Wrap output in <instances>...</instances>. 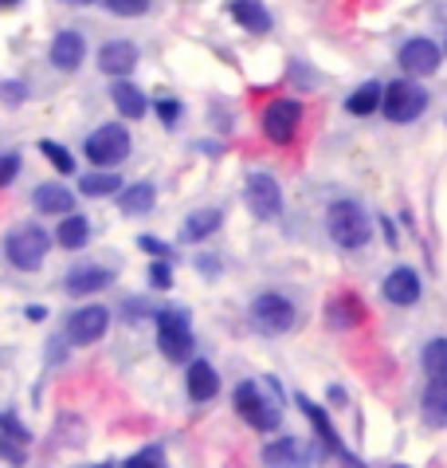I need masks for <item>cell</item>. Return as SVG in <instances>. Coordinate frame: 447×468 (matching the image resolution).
Returning <instances> with one entry per match:
<instances>
[{"instance_id": "6da1fadb", "label": "cell", "mask_w": 447, "mask_h": 468, "mask_svg": "<svg viewBox=\"0 0 447 468\" xmlns=\"http://www.w3.org/2000/svg\"><path fill=\"white\" fill-rule=\"evenodd\" d=\"M235 413L259 429V433H275L283 421V389L275 378H263V382H240L235 386Z\"/></svg>"}, {"instance_id": "7a4b0ae2", "label": "cell", "mask_w": 447, "mask_h": 468, "mask_svg": "<svg viewBox=\"0 0 447 468\" xmlns=\"http://www.w3.org/2000/svg\"><path fill=\"white\" fill-rule=\"evenodd\" d=\"M326 229H330V237L341 244V249H365L373 237V220L369 213L361 209L358 201H338L330 205V213H326Z\"/></svg>"}, {"instance_id": "3957f363", "label": "cell", "mask_w": 447, "mask_h": 468, "mask_svg": "<svg viewBox=\"0 0 447 468\" xmlns=\"http://www.w3.org/2000/svg\"><path fill=\"white\" fill-rule=\"evenodd\" d=\"M247 319H252V327L263 331V335H286L295 327V319H298V311L295 303L286 295L279 292H263L252 307H247Z\"/></svg>"}, {"instance_id": "277c9868", "label": "cell", "mask_w": 447, "mask_h": 468, "mask_svg": "<svg viewBox=\"0 0 447 468\" xmlns=\"http://www.w3.org/2000/svg\"><path fill=\"white\" fill-rule=\"evenodd\" d=\"M157 346H161V355L169 362H181L189 358L196 350V339H192V327H189V315L177 307H169L157 315Z\"/></svg>"}, {"instance_id": "5b68a950", "label": "cell", "mask_w": 447, "mask_h": 468, "mask_svg": "<svg viewBox=\"0 0 447 468\" xmlns=\"http://www.w3.org/2000/svg\"><path fill=\"white\" fill-rule=\"evenodd\" d=\"M5 252H8V260H12V264H16L20 271H36V268L47 260L51 240H47V232H44V229L20 225V229H12V232H8Z\"/></svg>"}, {"instance_id": "8992f818", "label": "cell", "mask_w": 447, "mask_h": 468, "mask_svg": "<svg viewBox=\"0 0 447 468\" xmlns=\"http://www.w3.org/2000/svg\"><path fill=\"white\" fill-rule=\"evenodd\" d=\"M428 107V90L420 87L416 80H397L385 87V102H380V111H385L389 122H412L420 119Z\"/></svg>"}, {"instance_id": "52a82bcc", "label": "cell", "mask_w": 447, "mask_h": 468, "mask_svg": "<svg viewBox=\"0 0 447 468\" xmlns=\"http://www.w3.org/2000/svg\"><path fill=\"white\" fill-rule=\"evenodd\" d=\"M130 130L126 126H99L95 134L87 138V158L95 162V165H122L130 158Z\"/></svg>"}, {"instance_id": "ba28073f", "label": "cell", "mask_w": 447, "mask_h": 468, "mask_svg": "<svg viewBox=\"0 0 447 468\" xmlns=\"http://www.w3.org/2000/svg\"><path fill=\"white\" fill-rule=\"evenodd\" d=\"M302 122V102L298 99H275L267 111H263V134H267L275 146L295 138V130Z\"/></svg>"}, {"instance_id": "9c48e42d", "label": "cell", "mask_w": 447, "mask_h": 468, "mask_svg": "<svg viewBox=\"0 0 447 468\" xmlns=\"http://www.w3.org/2000/svg\"><path fill=\"white\" fill-rule=\"evenodd\" d=\"M244 197H247V209H252L259 220H275L283 213V189H279V181H275L271 174H252L247 177Z\"/></svg>"}, {"instance_id": "30bf717a", "label": "cell", "mask_w": 447, "mask_h": 468, "mask_svg": "<svg viewBox=\"0 0 447 468\" xmlns=\"http://www.w3.org/2000/svg\"><path fill=\"white\" fill-rule=\"evenodd\" d=\"M110 327V311L107 307H78L68 323V339L75 346H95Z\"/></svg>"}, {"instance_id": "8fae6325", "label": "cell", "mask_w": 447, "mask_h": 468, "mask_svg": "<svg viewBox=\"0 0 447 468\" xmlns=\"http://www.w3.org/2000/svg\"><path fill=\"white\" fill-rule=\"evenodd\" d=\"M400 68L409 71V75H436V68H440V48L431 44V40H424V36H420V40H409L400 48Z\"/></svg>"}, {"instance_id": "7c38bea8", "label": "cell", "mask_w": 447, "mask_h": 468, "mask_svg": "<svg viewBox=\"0 0 447 468\" xmlns=\"http://www.w3.org/2000/svg\"><path fill=\"white\" fill-rule=\"evenodd\" d=\"M28 429L16 421V413H0V457L8 464H24L28 457Z\"/></svg>"}, {"instance_id": "4fadbf2b", "label": "cell", "mask_w": 447, "mask_h": 468, "mask_svg": "<svg viewBox=\"0 0 447 468\" xmlns=\"http://www.w3.org/2000/svg\"><path fill=\"white\" fill-rule=\"evenodd\" d=\"M420 276L412 268H392L389 276H385V299L392 307H412L416 299H420Z\"/></svg>"}, {"instance_id": "5bb4252c", "label": "cell", "mask_w": 447, "mask_h": 468, "mask_svg": "<svg viewBox=\"0 0 447 468\" xmlns=\"http://www.w3.org/2000/svg\"><path fill=\"white\" fill-rule=\"evenodd\" d=\"M87 56V40L78 32H56V40H51V63H56L59 71H75L78 63Z\"/></svg>"}, {"instance_id": "9a60e30c", "label": "cell", "mask_w": 447, "mask_h": 468, "mask_svg": "<svg viewBox=\"0 0 447 468\" xmlns=\"http://www.w3.org/2000/svg\"><path fill=\"white\" fill-rule=\"evenodd\" d=\"M99 68L107 71V75H130V71L138 68V48L130 44V40H110V44H102Z\"/></svg>"}, {"instance_id": "2e32d148", "label": "cell", "mask_w": 447, "mask_h": 468, "mask_svg": "<svg viewBox=\"0 0 447 468\" xmlns=\"http://www.w3.org/2000/svg\"><path fill=\"white\" fill-rule=\"evenodd\" d=\"M263 461H267V468H307L310 457L298 437H279L263 449Z\"/></svg>"}, {"instance_id": "e0dca14e", "label": "cell", "mask_w": 447, "mask_h": 468, "mask_svg": "<svg viewBox=\"0 0 447 468\" xmlns=\"http://www.w3.org/2000/svg\"><path fill=\"white\" fill-rule=\"evenodd\" d=\"M185 386H189V398L192 401H213L216 389H220V378L213 370V362H189V374H185Z\"/></svg>"}, {"instance_id": "ac0fdd59", "label": "cell", "mask_w": 447, "mask_h": 468, "mask_svg": "<svg viewBox=\"0 0 447 468\" xmlns=\"http://www.w3.org/2000/svg\"><path fill=\"white\" fill-rule=\"evenodd\" d=\"M114 283V271L110 268H75L68 276V292L71 295H90V292H102Z\"/></svg>"}, {"instance_id": "d6986e66", "label": "cell", "mask_w": 447, "mask_h": 468, "mask_svg": "<svg viewBox=\"0 0 447 468\" xmlns=\"http://www.w3.org/2000/svg\"><path fill=\"white\" fill-rule=\"evenodd\" d=\"M153 205H157V189L150 186V181H138V186H126L122 193H118V209L130 213V217L150 213Z\"/></svg>"}, {"instance_id": "ffe728a7", "label": "cell", "mask_w": 447, "mask_h": 468, "mask_svg": "<svg viewBox=\"0 0 447 468\" xmlns=\"http://www.w3.org/2000/svg\"><path fill=\"white\" fill-rule=\"evenodd\" d=\"M326 315H330V327H358V323L365 319V303L358 295H338L330 299V307H326Z\"/></svg>"}, {"instance_id": "44dd1931", "label": "cell", "mask_w": 447, "mask_h": 468, "mask_svg": "<svg viewBox=\"0 0 447 468\" xmlns=\"http://www.w3.org/2000/svg\"><path fill=\"white\" fill-rule=\"evenodd\" d=\"M36 209L39 213H47V217H56V213H71L75 209V193L71 189H63V186H39L36 189Z\"/></svg>"}, {"instance_id": "7402d4cb", "label": "cell", "mask_w": 447, "mask_h": 468, "mask_svg": "<svg viewBox=\"0 0 447 468\" xmlns=\"http://www.w3.org/2000/svg\"><path fill=\"white\" fill-rule=\"evenodd\" d=\"M110 99H114L118 114H126V119H141V114L150 111V99L141 95L134 83H114V87H110Z\"/></svg>"}, {"instance_id": "603a6c76", "label": "cell", "mask_w": 447, "mask_h": 468, "mask_svg": "<svg viewBox=\"0 0 447 468\" xmlns=\"http://www.w3.org/2000/svg\"><path fill=\"white\" fill-rule=\"evenodd\" d=\"M232 16L244 24V32H267L271 28V12L259 0H232Z\"/></svg>"}, {"instance_id": "cb8c5ba5", "label": "cell", "mask_w": 447, "mask_h": 468, "mask_svg": "<svg viewBox=\"0 0 447 468\" xmlns=\"http://www.w3.org/2000/svg\"><path fill=\"white\" fill-rule=\"evenodd\" d=\"M298 410L307 413L314 429H318V437L326 441V449H330V452H341V437L334 433V425H330V418H326V410H322V406H314L307 394H298Z\"/></svg>"}, {"instance_id": "d4e9b609", "label": "cell", "mask_w": 447, "mask_h": 468, "mask_svg": "<svg viewBox=\"0 0 447 468\" xmlns=\"http://www.w3.org/2000/svg\"><path fill=\"white\" fill-rule=\"evenodd\" d=\"M220 209H201V213H192L185 225H181V240L185 244H196V240H204V237H213V232L220 229Z\"/></svg>"}, {"instance_id": "484cf974", "label": "cell", "mask_w": 447, "mask_h": 468, "mask_svg": "<svg viewBox=\"0 0 447 468\" xmlns=\"http://www.w3.org/2000/svg\"><path fill=\"white\" fill-rule=\"evenodd\" d=\"M424 374L428 386H447V339H431L424 346Z\"/></svg>"}, {"instance_id": "4316f807", "label": "cell", "mask_w": 447, "mask_h": 468, "mask_svg": "<svg viewBox=\"0 0 447 468\" xmlns=\"http://www.w3.org/2000/svg\"><path fill=\"white\" fill-rule=\"evenodd\" d=\"M87 237H90L87 217H75V213H68V220H59V229H56V240L63 244V249H71V252L83 249Z\"/></svg>"}, {"instance_id": "83f0119b", "label": "cell", "mask_w": 447, "mask_h": 468, "mask_svg": "<svg viewBox=\"0 0 447 468\" xmlns=\"http://www.w3.org/2000/svg\"><path fill=\"white\" fill-rule=\"evenodd\" d=\"M380 102H385V87H380V83H365V87H358V90L349 95L346 111H349V114H373Z\"/></svg>"}, {"instance_id": "f1b7e54d", "label": "cell", "mask_w": 447, "mask_h": 468, "mask_svg": "<svg viewBox=\"0 0 447 468\" xmlns=\"http://www.w3.org/2000/svg\"><path fill=\"white\" fill-rule=\"evenodd\" d=\"M424 418L431 425H447V386H428V394H424Z\"/></svg>"}, {"instance_id": "f546056e", "label": "cell", "mask_w": 447, "mask_h": 468, "mask_svg": "<svg viewBox=\"0 0 447 468\" xmlns=\"http://www.w3.org/2000/svg\"><path fill=\"white\" fill-rule=\"evenodd\" d=\"M87 193V197H107V193H114V189H126L122 181H118V174H87L83 177V186H78Z\"/></svg>"}, {"instance_id": "4dcf8cb0", "label": "cell", "mask_w": 447, "mask_h": 468, "mask_svg": "<svg viewBox=\"0 0 447 468\" xmlns=\"http://www.w3.org/2000/svg\"><path fill=\"white\" fill-rule=\"evenodd\" d=\"M39 154H44V158L56 165L59 174H75V158L68 154V146H59V142H51V138H44L39 142Z\"/></svg>"}, {"instance_id": "1f68e13d", "label": "cell", "mask_w": 447, "mask_h": 468, "mask_svg": "<svg viewBox=\"0 0 447 468\" xmlns=\"http://www.w3.org/2000/svg\"><path fill=\"white\" fill-rule=\"evenodd\" d=\"M122 468H169V464H165V452L157 449V445H150V449L134 452V457H130Z\"/></svg>"}, {"instance_id": "d6a6232c", "label": "cell", "mask_w": 447, "mask_h": 468, "mask_svg": "<svg viewBox=\"0 0 447 468\" xmlns=\"http://www.w3.org/2000/svg\"><path fill=\"white\" fill-rule=\"evenodd\" d=\"M107 8L118 16H141V12H150V0H107Z\"/></svg>"}, {"instance_id": "836d02e7", "label": "cell", "mask_w": 447, "mask_h": 468, "mask_svg": "<svg viewBox=\"0 0 447 468\" xmlns=\"http://www.w3.org/2000/svg\"><path fill=\"white\" fill-rule=\"evenodd\" d=\"M20 174V154H0V189H5V186H12V177H16Z\"/></svg>"}, {"instance_id": "e575fe53", "label": "cell", "mask_w": 447, "mask_h": 468, "mask_svg": "<svg viewBox=\"0 0 447 468\" xmlns=\"http://www.w3.org/2000/svg\"><path fill=\"white\" fill-rule=\"evenodd\" d=\"M150 283H153V288H173V271H169V264H165V260H153V264H150Z\"/></svg>"}, {"instance_id": "d590c367", "label": "cell", "mask_w": 447, "mask_h": 468, "mask_svg": "<svg viewBox=\"0 0 447 468\" xmlns=\"http://www.w3.org/2000/svg\"><path fill=\"white\" fill-rule=\"evenodd\" d=\"M138 249H146V252L157 256V260H165V256H169V244H165V240H157V237H138Z\"/></svg>"}, {"instance_id": "8d00e7d4", "label": "cell", "mask_w": 447, "mask_h": 468, "mask_svg": "<svg viewBox=\"0 0 447 468\" xmlns=\"http://www.w3.org/2000/svg\"><path fill=\"white\" fill-rule=\"evenodd\" d=\"M157 114H161V122L169 126V122H177V114H181V107H177V102H173V99H161V102H157Z\"/></svg>"}, {"instance_id": "74e56055", "label": "cell", "mask_w": 447, "mask_h": 468, "mask_svg": "<svg viewBox=\"0 0 447 468\" xmlns=\"http://www.w3.org/2000/svg\"><path fill=\"white\" fill-rule=\"evenodd\" d=\"M338 457H341V464H346V468H365V464H361L358 457H353V452H346V449H341V452H338Z\"/></svg>"}, {"instance_id": "f35d334b", "label": "cell", "mask_w": 447, "mask_h": 468, "mask_svg": "<svg viewBox=\"0 0 447 468\" xmlns=\"http://www.w3.org/2000/svg\"><path fill=\"white\" fill-rule=\"evenodd\" d=\"M12 5H20V0H0V8H12Z\"/></svg>"}, {"instance_id": "ab89813d", "label": "cell", "mask_w": 447, "mask_h": 468, "mask_svg": "<svg viewBox=\"0 0 447 468\" xmlns=\"http://www.w3.org/2000/svg\"><path fill=\"white\" fill-rule=\"evenodd\" d=\"M68 5H90V0H68Z\"/></svg>"}, {"instance_id": "60d3db41", "label": "cell", "mask_w": 447, "mask_h": 468, "mask_svg": "<svg viewBox=\"0 0 447 468\" xmlns=\"http://www.w3.org/2000/svg\"><path fill=\"white\" fill-rule=\"evenodd\" d=\"M95 468H114V464H95Z\"/></svg>"}, {"instance_id": "b9f144b4", "label": "cell", "mask_w": 447, "mask_h": 468, "mask_svg": "<svg viewBox=\"0 0 447 468\" xmlns=\"http://www.w3.org/2000/svg\"><path fill=\"white\" fill-rule=\"evenodd\" d=\"M392 468H404V464H392Z\"/></svg>"}]
</instances>
